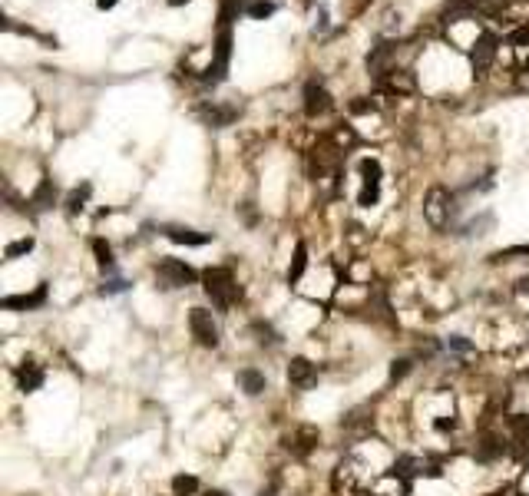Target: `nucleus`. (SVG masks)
Segmentation results:
<instances>
[{"mask_svg":"<svg viewBox=\"0 0 529 496\" xmlns=\"http://www.w3.org/2000/svg\"><path fill=\"white\" fill-rule=\"evenodd\" d=\"M447 347H454V351H460V354H467V351H473V345H470L467 338H460V334H454V338L447 341Z\"/></svg>","mask_w":529,"mask_h":496,"instance_id":"obj_30","label":"nucleus"},{"mask_svg":"<svg viewBox=\"0 0 529 496\" xmlns=\"http://www.w3.org/2000/svg\"><path fill=\"white\" fill-rule=\"evenodd\" d=\"M46 301V285H40L33 295H10V298H3V308H40Z\"/></svg>","mask_w":529,"mask_h":496,"instance_id":"obj_17","label":"nucleus"},{"mask_svg":"<svg viewBox=\"0 0 529 496\" xmlns=\"http://www.w3.org/2000/svg\"><path fill=\"white\" fill-rule=\"evenodd\" d=\"M506 423H510V434H513L516 453H523L529 447V417H526V414H513Z\"/></svg>","mask_w":529,"mask_h":496,"instance_id":"obj_15","label":"nucleus"},{"mask_svg":"<svg viewBox=\"0 0 529 496\" xmlns=\"http://www.w3.org/2000/svg\"><path fill=\"white\" fill-rule=\"evenodd\" d=\"M503 450H506V443H503L499 437H483V443L476 447V457H480L483 463H490V460L503 457Z\"/></svg>","mask_w":529,"mask_h":496,"instance_id":"obj_19","label":"nucleus"},{"mask_svg":"<svg viewBox=\"0 0 529 496\" xmlns=\"http://www.w3.org/2000/svg\"><path fill=\"white\" fill-rule=\"evenodd\" d=\"M499 53V37L496 33H480V40L473 44V70L476 73H486L490 66H493V60H496Z\"/></svg>","mask_w":529,"mask_h":496,"instance_id":"obj_8","label":"nucleus"},{"mask_svg":"<svg viewBox=\"0 0 529 496\" xmlns=\"http://www.w3.org/2000/svg\"><path fill=\"white\" fill-rule=\"evenodd\" d=\"M308 268V248H304V241H298V248H295V261H291V268H288V282H298Z\"/></svg>","mask_w":529,"mask_h":496,"instance_id":"obj_22","label":"nucleus"},{"mask_svg":"<svg viewBox=\"0 0 529 496\" xmlns=\"http://www.w3.org/2000/svg\"><path fill=\"white\" fill-rule=\"evenodd\" d=\"M90 192H93V185H90V182L76 185L73 192L66 196V212H80V209H83V205H86V199H90Z\"/></svg>","mask_w":529,"mask_h":496,"instance_id":"obj_23","label":"nucleus"},{"mask_svg":"<svg viewBox=\"0 0 529 496\" xmlns=\"http://www.w3.org/2000/svg\"><path fill=\"white\" fill-rule=\"evenodd\" d=\"M393 57H397V44H391V40H380L371 53H367V73H374L380 80L384 73H391L393 66Z\"/></svg>","mask_w":529,"mask_h":496,"instance_id":"obj_9","label":"nucleus"},{"mask_svg":"<svg viewBox=\"0 0 529 496\" xmlns=\"http://www.w3.org/2000/svg\"><path fill=\"white\" fill-rule=\"evenodd\" d=\"M17 384H20V391H40L44 387V367L33 361V358H27V361H20V367H17Z\"/></svg>","mask_w":529,"mask_h":496,"instance_id":"obj_13","label":"nucleus"},{"mask_svg":"<svg viewBox=\"0 0 529 496\" xmlns=\"http://www.w3.org/2000/svg\"><path fill=\"white\" fill-rule=\"evenodd\" d=\"M189 331H192L196 345L219 347V321L212 318V311H205V308H192V311H189Z\"/></svg>","mask_w":529,"mask_h":496,"instance_id":"obj_4","label":"nucleus"},{"mask_svg":"<svg viewBox=\"0 0 529 496\" xmlns=\"http://www.w3.org/2000/svg\"><path fill=\"white\" fill-rule=\"evenodd\" d=\"M156 278L163 282V288H185L198 278V271L192 268V265L179 261V258H163V261L156 265Z\"/></svg>","mask_w":529,"mask_h":496,"instance_id":"obj_3","label":"nucleus"},{"mask_svg":"<svg viewBox=\"0 0 529 496\" xmlns=\"http://www.w3.org/2000/svg\"><path fill=\"white\" fill-rule=\"evenodd\" d=\"M417 466H420V460H414V457H400V460L393 463V470L404 473V477H410V473H417Z\"/></svg>","mask_w":529,"mask_h":496,"instance_id":"obj_28","label":"nucleus"},{"mask_svg":"<svg viewBox=\"0 0 529 496\" xmlns=\"http://www.w3.org/2000/svg\"><path fill=\"white\" fill-rule=\"evenodd\" d=\"M331 109V93L324 90L321 80H308L304 83V113L315 120V116H324Z\"/></svg>","mask_w":529,"mask_h":496,"instance_id":"obj_7","label":"nucleus"},{"mask_svg":"<svg viewBox=\"0 0 529 496\" xmlns=\"http://www.w3.org/2000/svg\"><path fill=\"white\" fill-rule=\"evenodd\" d=\"M261 496H272V493H261Z\"/></svg>","mask_w":529,"mask_h":496,"instance_id":"obj_35","label":"nucleus"},{"mask_svg":"<svg viewBox=\"0 0 529 496\" xmlns=\"http://www.w3.org/2000/svg\"><path fill=\"white\" fill-rule=\"evenodd\" d=\"M122 288H126V282H122V278H113V282H106L103 285V295H116Z\"/></svg>","mask_w":529,"mask_h":496,"instance_id":"obj_31","label":"nucleus"},{"mask_svg":"<svg viewBox=\"0 0 529 496\" xmlns=\"http://www.w3.org/2000/svg\"><path fill=\"white\" fill-rule=\"evenodd\" d=\"M169 241H176V245H205L209 235H202L196 228H185V226H163Z\"/></svg>","mask_w":529,"mask_h":496,"instance_id":"obj_14","label":"nucleus"},{"mask_svg":"<svg viewBox=\"0 0 529 496\" xmlns=\"http://www.w3.org/2000/svg\"><path fill=\"white\" fill-rule=\"evenodd\" d=\"M252 328H255L258 334H261V338H258V345H265V341H268V345H278V338H275V331L268 328V324H261V321H255Z\"/></svg>","mask_w":529,"mask_h":496,"instance_id":"obj_29","label":"nucleus"},{"mask_svg":"<svg viewBox=\"0 0 529 496\" xmlns=\"http://www.w3.org/2000/svg\"><path fill=\"white\" fill-rule=\"evenodd\" d=\"M228 57H232V30L222 27L219 30V40H215V63L202 73V83H212V86L222 83L225 80V70H228Z\"/></svg>","mask_w":529,"mask_h":496,"instance_id":"obj_5","label":"nucleus"},{"mask_svg":"<svg viewBox=\"0 0 529 496\" xmlns=\"http://www.w3.org/2000/svg\"><path fill=\"white\" fill-rule=\"evenodd\" d=\"M450 212H454V196L443 189V185H434L427 199H423V215L434 228H447L450 222Z\"/></svg>","mask_w":529,"mask_h":496,"instance_id":"obj_2","label":"nucleus"},{"mask_svg":"<svg viewBox=\"0 0 529 496\" xmlns=\"http://www.w3.org/2000/svg\"><path fill=\"white\" fill-rule=\"evenodd\" d=\"M96 7L100 10H109V7H116V0H96Z\"/></svg>","mask_w":529,"mask_h":496,"instance_id":"obj_32","label":"nucleus"},{"mask_svg":"<svg viewBox=\"0 0 529 496\" xmlns=\"http://www.w3.org/2000/svg\"><path fill=\"white\" fill-rule=\"evenodd\" d=\"M172 493H176V496L198 493V480L192 477V473H179V477H172Z\"/></svg>","mask_w":529,"mask_h":496,"instance_id":"obj_21","label":"nucleus"},{"mask_svg":"<svg viewBox=\"0 0 529 496\" xmlns=\"http://www.w3.org/2000/svg\"><path fill=\"white\" fill-rule=\"evenodd\" d=\"M93 252H96V261L103 271H113V248L106 245L103 239H93Z\"/></svg>","mask_w":529,"mask_h":496,"instance_id":"obj_24","label":"nucleus"},{"mask_svg":"<svg viewBox=\"0 0 529 496\" xmlns=\"http://www.w3.org/2000/svg\"><path fill=\"white\" fill-rule=\"evenodd\" d=\"M239 387H242L248 397H258V394L265 391V374L255 371V367H242V371H239Z\"/></svg>","mask_w":529,"mask_h":496,"instance_id":"obj_16","label":"nucleus"},{"mask_svg":"<svg viewBox=\"0 0 529 496\" xmlns=\"http://www.w3.org/2000/svg\"><path fill=\"white\" fill-rule=\"evenodd\" d=\"M410 367H414L410 358H397V361L391 364V380H404V377L410 374Z\"/></svg>","mask_w":529,"mask_h":496,"instance_id":"obj_27","label":"nucleus"},{"mask_svg":"<svg viewBox=\"0 0 529 496\" xmlns=\"http://www.w3.org/2000/svg\"><path fill=\"white\" fill-rule=\"evenodd\" d=\"M315 443H317L315 427H301V430L295 434V453H301V457H308V453L315 450Z\"/></svg>","mask_w":529,"mask_h":496,"instance_id":"obj_20","label":"nucleus"},{"mask_svg":"<svg viewBox=\"0 0 529 496\" xmlns=\"http://www.w3.org/2000/svg\"><path fill=\"white\" fill-rule=\"evenodd\" d=\"M205 496H228V493H225V490H209Z\"/></svg>","mask_w":529,"mask_h":496,"instance_id":"obj_34","label":"nucleus"},{"mask_svg":"<svg viewBox=\"0 0 529 496\" xmlns=\"http://www.w3.org/2000/svg\"><path fill=\"white\" fill-rule=\"evenodd\" d=\"M239 116V106H219V103H205L198 106V120L209 122V126H215V129H222V126H228V122Z\"/></svg>","mask_w":529,"mask_h":496,"instance_id":"obj_11","label":"nucleus"},{"mask_svg":"<svg viewBox=\"0 0 529 496\" xmlns=\"http://www.w3.org/2000/svg\"><path fill=\"white\" fill-rule=\"evenodd\" d=\"M275 14V3L272 0H255V3H248V17H255V20H265V17Z\"/></svg>","mask_w":529,"mask_h":496,"instance_id":"obj_25","label":"nucleus"},{"mask_svg":"<svg viewBox=\"0 0 529 496\" xmlns=\"http://www.w3.org/2000/svg\"><path fill=\"white\" fill-rule=\"evenodd\" d=\"M378 83H380V90H387V93H414L417 90V76L410 73V70H397V66H393L391 73L380 76Z\"/></svg>","mask_w":529,"mask_h":496,"instance_id":"obj_12","label":"nucleus"},{"mask_svg":"<svg viewBox=\"0 0 529 496\" xmlns=\"http://www.w3.org/2000/svg\"><path fill=\"white\" fill-rule=\"evenodd\" d=\"M27 252H33V239H20V241H10L3 255H7V258H17V255H27Z\"/></svg>","mask_w":529,"mask_h":496,"instance_id":"obj_26","label":"nucleus"},{"mask_svg":"<svg viewBox=\"0 0 529 496\" xmlns=\"http://www.w3.org/2000/svg\"><path fill=\"white\" fill-rule=\"evenodd\" d=\"M169 7H182V3H189V0H166Z\"/></svg>","mask_w":529,"mask_h":496,"instance_id":"obj_33","label":"nucleus"},{"mask_svg":"<svg viewBox=\"0 0 529 496\" xmlns=\"http://www.w3.org/2000/svg\"><path fill=\"white\" fill-rule=\"evenodd\" d=\"M361 176H364V192H361V199H358V205L371 209V205L380 199V163L378 159H364Z\"/></svg>","mask_w":529,"mask_h":496,"instance_id":"obj_6","label":"nucleus"},{"mask_svg":"<svg viewBox=\"0 0 529 496\" xmlns=\"http://www.w3.org/2000/svg\"><path fill=\"white\" fill-rule=\"evenodd\" d=\"M202 282H205V295L212 298V304L215 308H232L235 304V298L242 295V288L235 285V275L228 268H205L202 271Z\"/></svg>","mask_w":529,"mask_h":496,"instance_id":"obj_1","label":"nucleus"},{"mask_svg":"<svg viewBox=\"0 0 529 496\" xmlns=\"http://www.w3.org/2000/svg\"><path fill=\"white\" fill-rule=\"evenodd\" d=\"M30 202L37 205V209H50V205L57 202V185H53V179H44V182H40Z\"/></svg>","mask_w":529,"mask_h":496,"instance_id":"obj_18","label":"nucleus"},{"mask_svg":"<svg viewBox=\"0 0 529 496\" xmlns=\"http://www.w3.org/2000/svg\"><path fill=\"white\" fill-rule=\"evenodd\" d=\"M288 380L298 387V391H311L317 384V367L308 358H295V361L288 364Z\"/></svg>","mask_w":529,"mask_h":496,"instance_id":"obj_10","label":"nucleus"}]
</instances>
